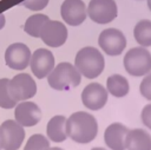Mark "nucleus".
Returning <instances> with one entry per match:
<instances>
[{
  "label": "nucleus",
  "instance_id": "obj_1",
  "mask_svg": "<svg viewBox=\"0 0 151 150\" xmlns=\"http://www.w3.org/2000/svg\"><path fill=\"white\" fill-rule=\"evenodd\" d=\"M67 137L77 144H88L93 142L98 135L97 118L86 111H76L67 117L66 120Z\"/></svg>",
  "mask_w": 151,
  "mask_h": 150
},
{
  "label": "nucleus",
  "instance_id": "obj_2",
  "mask_svg": "<svg viewBox=\"0 0 151 150\" xmlns=\"http://www.w3.org/2000/svg\"><path fill=\"white\" fill-rule=\"evenodd\" d=\"M73 65L81 77L94 79L103 73L105 69V58L98 48L93 46H85L77 52Z\"/></svg>",
  "mask_w": 151,
  "mask_h": 150
},
{
  "label": "nucleus",
  "instance_id": "obj_3",
  "mask_svg": "<svg viewBox=\"0 0 151 150\" xmlns=\"http://www.w3.org/2000/svg\"><path fill=\"white\" fill-rule=\"evenodd\" d=\"M81 81V74L76 66L68 61H61L54 66L47 76L50 87L57 91H68L77 87Z\"/></svg>",
  "mask_w": 151,
  "mask_h": 150
},
{
  "label": "nucleus",
  "instance_id": "obj_4",
  "mask_svg": "<svg viewBox=\"0 0 151 150\" xmlns=\"http://www.w3.org/2000/svg\"><path fill=\"white\" fill-rule=\"evenodd\" d=\"M123 64L130 76L144 77L151 72V52L146 47H132L125 53Z\"/></svg>",
  "mask_w": 151,
  "mask_h": 150
},
{
  "label": "nucleus",
  "instance_id": "obj_5",
  "mask_svg": "<svg viewBox=\"0 0 151 150\" xmlns=\"http://www.w3.org/2000/svg\"><path fill=\"white\" fill-rule=\"evenodd\" d=\"M25 128L15 119H6L0 124L1 150H19L25 141Z\"/></svg>",
  "mask_w": 151,
  "mask_h": 150
},
{
  "label": "nucleus",
  "instance_id": "obj_6",
  "mask_svg": "<svg viewBox=\"0 0 151 150\" xmlns=\"http://www.w3.org/2000/svg\"><path fill=\"white\" fill-rule=\"evenodd\" d=\"M9 96L17 102L29 100L37 93V83L28 73H18L7 85Z\"/></svg>",
  "mask_w": 151,
  "mask_h": 150
},
{
  "label": "nucleus",
  "instance_id": "obj_7",
  "mask_svg": "<svg viewBox=\"0 0 151 150\" xmlns=\"http://www.w3.org/2000/svg\"><path fill=\"white\" fill-rule=\"evenodd\" d=\"M126 44L127 41L125 34L114 27L103 30L98 37V45L100 50L110 57L120 56L125 50Z\"/></svg>",
  "mask_w": 151,
  "mask_h": 150
},
{
  "label": "nucleus",
  "instance_id": "obj_8",
  "mask_svg": "<svg viewBox=\"0 0 151 150\" xmlns=\"http://www.w3.org/2000/svg\"><path fill=\"white\" fill-rule=\"evenodd\" d=\"M117 15L118 6L114 0H90L87 5V17L96 24H110Z\"/></svg>",
  "mask_w": 151,
  "mask_h": 150
},
{
  "label": "nucleus",
  "instance_id": "obj_9",
  "mask_svg": "<svg viewBox=\"0 0 151 150\" xmlns=\"http://www.w3.org/2000/svg\"><path fill=\"white\" fill-rule=\"evenodd\" d=\"M68 37L66 25L59 20L48 19L40 32V39L47 47L58 48L63 46Z\"/></svg>",
  "mask_w": 151,
  "mask_h": 150
},
{
  "label": "nucleus",
  "instance_id": "obj_10",
  "mask_svg": "<svg viewBox=\"0 0 151 150\" xmlns=\"http://www.w3.org/2000/svg\"><path fill=\"white\" fill-rule=\"evenodd\" d=\"M81 103L83 105L91 110V111H98L101 110L109 99V92L104 85L100 83L93 81L87 84L83 91H81Z\"/></svg>",
  "mask_w": 151,
  "mask_h": 150
},
{
  "label": "nucleus",
  "instance_id": "obj_11",
  "mask_svg": "<svg viewBox=\"0 0 151 150\" xmlns=\"http://www.w3.org/2000/svg\"><path fill=\"white\" fill-rule=\"evenodd\" d=\"M55 66V60L53 53L48 48H37L29 60V67L33 73V76L38 79L47 78V76L51 73V71Z\"/></svg>",
  "mask_w": 151,
  "mask_h": 150
},
{
  "label": "nucleus",
  "instance_id": "obj_12",
  "mask_svg": "<svg viewBox=\"0 0 151 150\" xmlns=\"http://www.w3.org/2000/svg\"><path fill=\"white\" fill-rule=\"evenodd\" d=\"M31 56L32 52L27 45L24 43H13L5 51V63L9 69L21 71L29 66Z\"/></svg>",
  "mask_w": 151,
  "mask_h": 150
},
{
  "label": "nucleus",
  "instance_id": "obj_13",
  "mask_svg": "<svg viewBox=\"0 0 151 150\" xmlns=\"http://www.w3.org/2000/svg\"><path fill=\"white\" fill-rule=\"evenodd\" d=\"M41 109L34 102H19L14 107V119L24 128L35 126L41 120Z\"/></svg>",
  "mask_w": 151,
  "mask_h": 150
},
{
  "label": "nucleus",
  "instance_id": "obj_14",
  "mask_svg": "<svg viewBox=\"0 0 151 150\" xmlns=\"http://www.w3.org/2000/svg\"><path fill=\"white\" fill-rule=\"evenodd\" d=\"M60 15L66 25L79 26L87 17V6L83 0H64L60 6Z\"/></svg>",
  "mask_w": 151,
  "mask_h": 150
},
{
  "label": "nucleus",
  "instance_id": "obj_15",
  "mask_svg": "<svg viewBox=\"0 0 151 150\" xmlns=\"http://www.w3.org/2000/svg\"><path fill=\"white\" fill-rule=\"evenodd\" d=\"M129 128L123 123L114 122L104 131V144L109 150H125Z\"/></svg>",
  "mask_w": 151,
  "mask_h": 150
},
{
  "label": "nucleus",
  "instance_id": "obj_16",
  "mask_svg": "<svg viewBox=\"0 0 151 150\" xmlns=\"http://www.w3.org/2000/svg\"><path fill=\"white\" fill-rule=\"evenodd\" d=\"M125 150H151V133L143 128L129 129Z\"/></svg>",
  "mask_w": 151,
  "mask_h": 150
},
{
  "label": "nucleus",
  "instance_id": "obj_17",
  "mask_svg": "<svg viewBox=\"0 0 151 150\" xmlns=\"http://www.w3.org/2000/svg\"><path fill=\"white\" fill-rule=\"evenodd\" d=\"M66 120L67 118L63 115H55L46 124V137L50 139V142L53 143H63L65 142L67 137V130H66Z\"/></svg>",
  "mask_w": 151,
  "mask_h": 150
},
{
  "label": "nucleus",
  "instance_id": "obj_18",
  "mask_svg": "<svg viewBox=\"0 0 151 150\" xmlns=\"http://www.w3.org/2000/svg\"><path fill=\"white\" fill-rule=\"evenodd\" d=\"M106 90L109 94L116 97V98H123L125 97L130 91V84L129 80L118 73L111 74L106 80Z\"/></svg>",
  "mask_w": 151,
  "mask_h": 150
},
{
  "label": "nucleus",
  "instance_id": "obj_19",
  "mask_svg": "<svg viewBox=\"0 0 151 150\" xmlns=\"http://www.w3.org/2000/svg\"><path fill=\"white\" fill-rule=\"evenodd\" d=\"M133 38L137 44L142 47L151 46V20L142 19L139 20L133 28Z\"/></svg>",
  "mask_w": 151,
  "mask_h": 150
},
{
  "label": "nucleus",
  "instance_id": "obj_20",
  "mask_svg": "<svg viewBox=\"0 0 151 150\" xmlns=\"http://www.w3.org/2000/svg\"><path fill=\"white\" fill-rule=\"evenodd\" d=\"M48 19H50L48 15L42 13L33 14L26 19L24 24V31L33 38H40V32Z\"/></svg>",
  "mask_w": 151,
  "mask_h": 150
},
{
  "label": "nucleus",
  "instance_id": "obj_21",
  "mask_svg": "<svg viewBox=\"0 0 151 150\" xmlns=\"http://www.w3.org/2000/svg\"><path fill=\"white\" fill-rule=\"evenodd\" d=\"M50 146H51V142L46 137V135L33 133L26 141L22 150H47Z\"/></svg>",
  "mask_w": 151,
  "mask_h": 150
},
{
  "label": "nucleus",
  "instance_id": "obj_22",
  "mask_svg": "<svg viewBox=\"0 0 151 150\" xmlns=\"http://www.w3.org/2000/svg\"><path fill=\"white\" fill-rule=\"evenodd\" d=\"M8 83H9L8 78H0V107L5 110L13 109L18 104L8 93V89H7Z\"/></svg>",
  "mask_w": 151,
  "mask_h": 150
},
{
  "label": "nucleus",
  "instance_id": "obj_23",
  "mask_svg": "<svg viewBox=\"0 0 151 150\" xmlns=\"http://www.w3.org/2000/svg\"><path fill=\"white\" fill-rule=\"evenodd\" d=\"M139 93L143 98L151 102V72H149L146 76L143 77L140 84H139Z\"/></svg>",
  "mask_w": 151,
  "mask_h": 150
},
{
  "label": "nucleus",
  "instance_id": "obj_24",
  "mask_svg": "<svg viewBox=\"0 0 151 150\" xmlns=\"http://www.w3.org/2000/svg\"><path fill=\"white\" fill-rule=\"evenodd\" d=\"M48 2L50 0H24L21 5L29 11L39 12V11H42L48 5Z\"/></svg>",
  "mask_w": 151,
  "mask_h": 150
},
{
  "label": "nucleus",
  "instance_id": "obj_25",
  "mask_svg": "<svg viewBox=\"0 0 151 150\" xmlns=\"http://www.w3.org/2000/svg\"><path fill=\"white\" fill-rule=\"evenodd\" d=\"M140 120L143 125L146 128V130L151 131V102L146 104L140 112Z\"/></svg>",
  "mask_w": 151,
  "mask_h": 150
},
{
  "label": "nucleus",
  "instance_id": "obj_26",
  "mask_svg": "<svg viewBox=\"0 0 151 150\" xmlns=\"http://www.w3.org/2000/svg\"><path fill=\"white\" fill-rule=\"evenodd\" d=\"M5 24H6V18H5V14H4V13H0V30H2V28H4Z\"/></svg>",
  "mask_w": 151,
  "mask_h": 150
},
{
  "label": "nucleus",
  "instance_id": "obj_27",
  "mask_svg": "<svg viewBox=\"0 0 151 150\" xmlns=\"http://www.w3.org/2000/svg\"><path fill=\"white\" fill-rule=\"evenodd\" d=\"M90 150H109V149L107 148H104V146H93Z\"/></svg>",
  "mask_w": 151,
  "mask_h": 150
},
{
  "label": "nucleus",
  "instance_id": "obj_28",
  "mask_svg": "<svg viewBox=\"0 0 151 150\" xmlns=\"http://www.w3.org/2000/svg\"><path fill=\"white\" fill-rule=\"evenodd\" d=\"M47 150H65V149H63L60 146H50Z\"/></svg>",
  "mask_w": 151,
  "mask_h": 150
},
{
  "label": "nucleus",
  "instance_id": "obj_29",
  "mask_svg": "<svg viewBox=\"0 0 151 150\" xmlns=\"http://www.w3.org/2000/svg\"><path fill=\"white\" fill-rule=\"evenodd\" d=\"M146 4H147V8H149V11L151 12V0H146Z\"/></svg>",
  "mask_w": 151,
  "mask_h": 150
},
{
  "label": "nucleus",
  "instance_id": "obj_30",
  "mask_svg": "<svg viewBox=\"0 0 151 150\" xmlns=\"http://www.w3.org/2000/svg\"><path fill=\"white\" fill-rule=\"evenodd\" d=\"M0 150H1V146H0Z\"/></svg>",
  "mask_w": 151,
  "mask_h": 150
}]
</instances>
